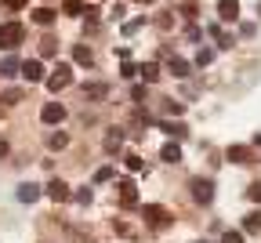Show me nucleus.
Masks as SVG:
<instances>
[{"mask_svg":"<svg viewBox=\"0 0 261 243\" xmlns=\"http://www.w3.org/2000/svg\"><path fill=\"white\" fill-rule=\"evenodd\" d=\"M0 98H4V102H8V106H15V102H22V91H18V87H8V91H4V94H0Z\"/></svg>","mask_w":261,"mask_h":243,"instance_id":"26","label":"nucleus"},{"mask_svg":"<svg viewBox=\"0 0 261 243\" xmlns=\"http://www.w3.org/2000/svg\"><path fill=\"white\" fill-rule=\"evenodd\" d=\"M211 33L218 37V44H221V47H232V44H236L232 37H228V33H221V26H211Z\"/></svg>","mask_w":261,"mask_h":243,"instance_id":"24","label":"nucleus"},{"mask_svg":"<svg viewBox=\"0 0 261 243\" xmlns=\"http://www.w3.org/2000/svg\"><path fill=\"white\" fill-rule=\"evenodd\" d=\"M37 200H40V185H33V182L18 185V203H37Z\"/></svg>","mask_w":261,"mask_h":243,"instance_id":"11","label":"nucleus"},{"mask_svg":"<svg viewBox=\"0 0 261 243\" xmlns=\"http://www.w3.org/2000/svg\"><path fill=\"white\" fill-rule=\"evenodd\" d=\"M225 156L232 160V163H250V149H247V145H232Z\"/></svg>","mask_w":261,"mask_h":243,"instance_id":"17","label":"nucleus"},{"mask_svg":"<svg viewBox=\"0 0 261 243\" xmlns=\"http://www.w3.org/2000/svg\"><path fill=\"white\" fill-rule=\"evenodd\" d=\"M247 196H250V200H254V203H261V182H254V185H250V189H247Z\"/></svg>","mask_w":261,"mask_h":243,"instance_id":"35","label":"nucleus"},{"mask_svg":"<svg viewBox=\"0 0 261 243\" xmlns=\"http://www.w3.org/2000/svg\"><path fill=\"white\" fill-rule=\"evenodd\" d=\"M116 189H120V203H123V207H138V185L130 182V178H123Z\"/></svg>","mask_w":261,"mask_h":243,"instance_id":"5","label":"nucleus"},{"mask_svg":"<svg viewBox=\"0 0 261 243\" xmlns=\"http://www.w3.org/2000/svg\"><path fill=\"white\" fill-rule=\"evenodd\" d=\"M73 200H76L80 207H87V203L94 200V192H91V189H76V192H73Z\"/></svg>","mask_w":261,"mask_h":243,"instance_id":"25","label":"nucleus"},{"mask_svg":"<svg viewBox=\"0 0 261 243\" xmlns=\"http://www.w3.org/2000/svg\"><path fill=\"white\" fill-rule=\"evenodd\" d=\"M123 163H127V171H142V156H138V153H130Z\"/></svg>","mask_w":261,"mask_h":243,"instance_id":"32","label":"nucleus"},{"mask_svg":"<svg viewBox=\"0 0 261 243\" xmlns=\"http://www.w3.org/2000/svg\"><path fill=\"white\" fill-rule=\"evenodd\" d=\"M73 84V69L69 65H55V73L47 77V91H65Z\"/></svg>","mask_w":261,"mask_h":243,"instance_id":"4","label":"nucleus"},{"mask_svg":"<svg viewBox=\"0 0 261 243\" xmlns=\"http://www.w3.org/2000/svg\"><path fill=\"white\" fill-rule=\"evenodd\" d=\"M0 156H8V142H4V138H0Z\"/></svg>","mask_w":261,"mask_h":243,"instance_id":"37","label":"nucleus"},{"mask_svg":"<svg viewBox=\"0 0 261 243\" xmlns=\"http://www.w3.org/2000/svg\"><path fill=\"white\" fill-rule=\"evenodd\" d=\"M65 15H84V4L80 0H65Z\"/></svg>","mask_w":261,"mask_h":243,"instance_id":"31","label":"nucleus"},{"mask_svg":"<svg viewBox=\"0 0 261 243\" xmlns=\"http://www.w3.org/2000/svg\"><path fill=\"white\" fill-rule=\"evenodd\" d=\"M138 73H142V80H145V84H156V80H160V65H156V62H145Z\"/></svg>","mask_w":261,"mask_h":243,"instance_id":"19","label":"nucleus"},{"mask_svg":"<svg viewBox=\"0 0 261 243\" xmlns=\"http://www.w3.org/2000/svg\"><path fill=\"white\" fill-rule=\"evenodd\" d=\"M189 189H192V200H196V203H211V200H214V182H211V178H192Z\"/></svg>","mask_w":261,"mask_h":243,"instance_id":"3","label":"nucleus"},{"mask_svg":"<svg viewBox=\"0 0 261 243\" xmlns=\"http://www.w3.org/2000/svg\"><path fill=\"white\" fill-rule=\"evenodd\" d=\"M22 77H25L29 84H37V80H44V65H40L37 58H29V62H22Z\"/></svg>","mask_w":261,"mask_h":243,"instance_id":"9","label":"nucleus"},{"mask_svg":"<svg viewBox=\"0 0 261 243\" xmlns=\"http://www.w3.org/2000/svg\"><path fill=\"white\" fill-rule=\"evenodd\" d=\"M33 22H37V26H51L55 22V11L51 8H37V11H33Z\"/></svg>","mask_w":261,"mask_h":243,"instance_id":"21","label":"nucleus"},{"mask_svg":"<svg viewBox=\"0 0 261 243\" xmlns=\"http://www.w3.org/2000/svg\"><path fill=\"white\" fill-rule=\"evenodd\" d=\"M138 4H149V0H138Z\"/></svg>","mask_w":261,"mask_h":243,"instance_id":"38","label":"nucleus"},{"mask_svg":"<svg viewBox=\"0 0 261 243\" xmlns=\"http://www.w3.org/2000/svg\"><path fill=\"white\" fill-rule=\"evenodd\" d=\"M40 120H44V124H62V120H65V106H58V102H47V106L40 109Z\"/></svg>","mask_w":261,"mask_h":243,"instance_id":"7","label":"nucleus"},{"mask_svg":"<svg viewBox=\"0 0 261 243\" xmlns=\"http://www.w3.org/2000/svg\"><path fill=\"white\" fill-rule=\"evenodd\" d=\"M0 4H4V11H22L29 0H0Z\"/></svg>","mask_w":261,"mask_h":243,"instance_id":"29","label":"nucleus"},{"mask_svg":"<svg viewBox=\"0 0 261 243\" xmlns=\"http://www.w3.org/2000/svg\"><path fill=\"white\" fill-rule=\"evenodd\" d=\"M221 243H243V232H236V229H232V232H225Z\"/></svg>","mask_w":261,"mask_h":243,"instance_id":"34","label":"nucleus"},{"mask_svg":"<svg viewBox=\"0 0 261 243\" xmlns=\"http://www.w3.org/2000/svg\"><path fill=\"white\" fill-rule=\"evenodd\" d=\"M84 94H87V98H106L109 87H106V84H84Z\"/></svg>","mask_w":261,"mask_h":243,"instance_id":"23","label":"nucleus"},{"mask_svg":"<svg viewBox=\"0 0 261 243\" xmlns=\"http://www.w3.org/2000/svg\"><path fill=\"white\" fill-rule=\"evenodd\" d=\"M113 178V167H98L94 171V182H109Z\"/></svg>","mask_w":261,"mask_h":243,"instance_id":"33","label":"nucleus"},{"mask_svg":"<svg viewBox=\"0 0 261 243\" xmlns=\"http://www.w3.org/2000/svg\"><path fill=\"white\" fill-rule=\"evenodd\" d=\"M211 62H214V51L211 47H203L200 55H196V65H211Z\"/></svg>","mask_w":261,"mask_h":243,"instance_id":"28","label":"nucleus"},{"mask_svg":"<svg viewBox=\"0 0 261 243\" xmlns=\"http://www.w3.org/2000/svg\"><path fill=\"white\" fill-rule=\"evenodd\" d=\"M167 69H171L178 80H185V77H189V62H185V58H178V55H171V58H167Z\"/></svg>","mask_w":261,"mask_h":243,"instance_id":"12","label":"nucleus"},{"mask_svg":"<svg viewBox=\"0 0 261 243\" xmlns=\"http://www.w3.org/2000/svg\"><path fill=\"white\" fill-rule=\"evenodd\" d=\"M120 77H127V80H130V77H138V65L130 62V58H127V62L120 65Z\"/></svg>","mask_w":261,"mask_h":243,"instance_id":"27","label":"nucleus"},{"mask_svg":"<svg viewBox=\"0 0 261 243\" xmlns=\"http://www.w3.org/2000/svg\"><path fill=\"white\" fill-rule=\"evenodd\" d=\"M40 55H44V58H55V55H58V40H55V37H44V40H40Z\"/></svg>","mask_w":261,"mask_h":243,"instance_id":"22","label":"nucleus"},{"mask_svg":"<svg viewBox=\"0 0 261 243\" xmlns=\"http://www.w3.org/2000/svg\"><path fill=\"white\" fill-rule=\"evenodd\" d=\"M138 26H142V18H135V22H123V33L130 37V33H138Z\"/></svg>","mask_w":261,"mask_h":243,"instance_id":"36","label":"nucleus"},{"mask_svg":"<svg viewBox=\"0 0 261 243\" xmlns=\"http://www.w3.org/2000/svg\"><path fill=\"white\" fill-rule=\"evenodd\" d=\"M160 131H163V134H171V138H178V142L185 138V124H174V120H163Z\"/></svg>","mask_w":261,"mask_h":243,"instance_id":"16","label":"nucleus"},{"mask_svg":"<svg viewBox=\"0 0 261 243\" xmlns=\"http://www.w3.org/2000/svg\"><path fill=\"white\" fill-rule=\"evenodd\" d=\"M25 40V29L18 26V22H4L0 26V51H11V47H18Z\"/></svg>","mask_w":261,"mask_h":243,"instance_id":"2","label":"nucleus"},{"mask_svg":"<svg viewBox=\"0 0 261 243\" xmlns=\"http://www.w3.org/2000/svg\"><path fill=\"white\" fill-rule=\"evenodd\" d=\"M243 232H261V211H250L243 218Z\"/></svg>","mask_w":261,"mask_h":243,"instance_id":"20","label":"nucleus"},{"mask_svg":"<svg viewBox=\"0 0 261 243\" xmlns=\"http://www.w3.org/2000/svg\"><path fill=\"white\" fill-rule=\"evenodd\" d=\"M44 192H47V196H51V200H55V203H62V200H73V192H69V185H65V182H62V178H51V182H47V189H44Z\"/></svg>","mask_w":261,"mask_h":243,"instance_id":"6","label":"nucleus"},{"mask_svg":"<svg viewBox=\"0 0 261 243\" xmlns=\"http://www.w3.org/2000/svg\"><path fill=\"white\" fill-rule=\"evenodd\" d=\"M73 62H80V65H94L91 47H87V44H76V47H73Z\"/></svg>","mask_w":261,"mask_h":243,"instance_id":"15","label":"nucleus"},{"mask_svg":"<svg viewBox=\"0 0 261 243\" xmlns=\"http://www.w3.org/2000/svg\"><path fill=\"white\" fill-rule=\"evenodd\" d=\"M65 145H69V134H65V131H55V134H47V149H65Z\"/></svg>","mask_w":261,"mask_h":243,"instance_id":"18","label":"nucleus"},{"mask_svg":"<svg viewBox=\"0 0 261 243\" xmlns=\"http://www.w3.org/2000/svg\"><path fill=\"white\" fill-rule=\"evenodd\" d=\"M163 113H171V116H181V102H163Z\"/></svg>","mask_w":261,"mask_h":243,"instance_id":"30","label":"nucleus"},{"mask_svg":"<svg viewBox=\"0 0 261 243\" xmlns=\"http://www.w3.org/2000/svg\"><path fill=\"white\" fill-rule=\"evenodd\" d=\"M0 73H4V77H15V73H22V58L8 55L4 62H0Z\"/></svg>","mask_w":261,"mask_h":243,"instance_id":"14","label":"nucleus"},{"mask_svg":"<svg viewBox=\"0 0 261 243\" xmlns=\"http://www.w3.org/2000/svg\"><path fill=\"white\" fill-rule=\"evenodd\" d=\"M218 15H221V22H236L240 18V0H218Z\"/></svg>","mask_w":261,"mask_h":243,"instance_id":"8","label":"nucleus"},{"mask_svg":"<svg viewBox=\"0 0 261 243\" xmlns=\"http://www.w3.org/2000/svg\"><path fill=\"white\" fill-rule=\"evenodd\" d=\"M142 218H145V225L149 229H171V211H167V207H160V203H145L142 207Z\"/></svg>","mask_w":261,"mask_h":243,"instance_id":"1","label":"nucleus"},{"mask_svg":"<svg viewBox=\"0 0 261 243\" xmlns=\"http://www.w3.org/2000/svg\"><path fill=\"white\" fill-rule=\"evenodd\" d=\"M257 11H261V4H257Z\"/></svg>","mask_w":261,"mask_h":243,"instance_id":"39","label":"nucleus"},{"mask_svg":"<svg viewBox=\"0 0 261 243\" xmlns=\"http://www.w3.org/2000/svg\"><path fill=\"white\" fill-rule=\"evenodd\" d=\"M160 160H167V163H178V160H181V145H178V142H167V145L160 149Z\"/></svg>","mask_w":261,"mask_h":243,"instance_id":"13","label":"nucleus"},{"mask_svg":"<svg viewBox=\"0 0 261 243\" xmlns=\"http://www.w3.org/2000/svg\"><path fill=\"white\" fill-rule=\"evenodd\" d=\"M102 145H106V153H120V145H123V127H109Z\"/></svg>","mask_w":261,"mask_h":243,"instance_id":"10","label":"nucleus"}]
</instances>
